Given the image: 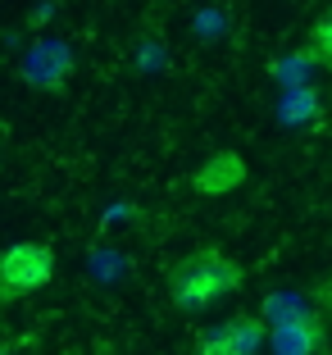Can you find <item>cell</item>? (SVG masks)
<instances>
[{"label":"cell","mask_w":332,"mask_h":355,"mask_svg":"<svg viewBox=\"0 0 332 355\" xmlns=\"http://www.w3.org/2000/svg\"><path fill=\"white\" fill-rule=\"evenodd\" d=\"M264 337H269V324H264V319L237 314V319H228V324L200 333L196 355H255L264 346Z\"/></svg>","instance_id":"obj_3"},{"label":"cell","mask_w":332,"mask_h":355,"mask_svg":"<svg viewBox=\"0 0 332 355\" xmlns=\"http://www.w3.org/2000/svg\"><path fill=\"white\" fill-rule=\"evenodd\" d=\"M273 346H278V355H319L323 351V319L310 310L301 319H291V324H278Z\"/></svg>","instance_id":"obj_4"},{"label":"cell","mask_w":332,"mask_h":355,"mask_svg":"<svg viewBox=\"0 0 332 355\" xmlns=\"http://www.w3.org/2000/svg\"><path fill=\"white\" fill-rule=\"evenodd\" d=\"M305 60H314V64H323L332 73V10H323L319 19L310 23V37H305Z\"/></svg>","instance_id":"obj_6"},{"label":"cell","mask_w":332,"mask_h":355,"mask_svg":"<svg viewBox=\"0 0 332 355\" xmlns=\"http://www.w3.org/2000/svg\"><path fill=\"white\" fill-rule=\"evenodd\" d=\"M164 282H168V301H173L177 310L196 314V310H205V305L223 301V296L241 292L246 269H241L228 251H218V246H196V251H187L182 260L168 264Z\"/></svg>","instance_id":"obj_1"},{"label":"cell","mask_w":332,"mask_h":355,"mask_svg":"<svg viewBox=\"0 0 332 355\" xmlns=\"http://www.w3.org/2000/svg\"><path fill=\"white\" fill-rule=\"evenodd\" d=\"M55 278V251L46 241H14L0 251V305H14L23 296L42 292Z\"/></svg>","instance_id":"obj_2"},{"label":"cell","mask_w":332,"mask_h":355,"mask_svg":"<svg viewBox=\"0 0 332 355\" xmlns=\"http://www.w3.org/2000/svg\"><path fill=\"white\" fill-rule=\"evenodd\" d=\"M0 355H10V346H0Z\"/></svg>","instance_id":"obj_8"},{"label":"cell","mask_w":332,"mask_h":355,"mask_svg":"<svg viewBox=\"0 0 332 355\" xmlns=\"http://www.w3.org/2000/svg\"><path fill=\"white\" fill-rule=\"evenodd\" d=\"M237 182H241V159L237 155H214V164H205L196 173V187L209 191V196H214V191L237 187Z\"/></svg>","instance_id":"obj_5"},{"label":"cell","mask_w":332,"mask_h":355,"mask_svg":"<svg viewBox=\"0 0 332 355\" xmlns=\"http://www.w3.org/2000/svg\"><path fill=\"white\" fill-rule=\"evenodd\" d=\"M278 114H282V123H305V119H319V96H314L310 87H291V92L282 96Z\"/></svg>","instance_id":"obj_7"}]
</instances>
